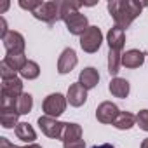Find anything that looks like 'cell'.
Listing matches in <instances>:
<instances>
[{"instance_id":"obj_1","label":"cell","mask_w":148,"mask_h":148,"mask_svg":"<svg viewBox=\"0 0 148 148\" xmlns=\"http://www.w3.org/2000/svg\"><path fill=\"white\" fill-rule=\"evenodd\" d=\"M143 4L134 2V0H112L108 2V12L115 21V26L127 28L143 11Z\"/></svg>"},{"instance_id":"obj_2","label":"cell","mask_w":148,"mask_h":148,"mask_svg":"<svg viewBox=\"0 0 148 148\" xmlns=\"http://www.w3.org/2000/svg\"><path fill=\"white\" fill-rule=\"evenodd\" d=\"M32 14L44 23L54 25L58 19H61V2H42Z\"/></svg>"},{"instance_id":"obj_3","label":"cell","mask_w":148,"mask_h":148,"mask_svg":"<svg viewBox=\"0 0 148 148\" xmlns=\"http://www.w3.org/2000/svg\"><path fill=\"white\" fill-rule=\"evenodd\" d=\"M66 103H68V99H66L63 94L54 92V94H49V96L44 99L42 108H44V113H45L47 117L58 119L59 115L64 113V110H66Z\"/></svg>"},{"instance_id":"obj_4","label":"cell","mask_w":148,"mask_h":148,"mask_svg":"<svg viewBox=\"0 0 148 148\" xmlns=\"http://www.w3.org/2000/svg\"><path fill=\"white\" fill-rule=\"evenodd\" d=\"M61 21H64V25H66V28H68V32L71 35H80L82 37L87 32V28H89L87 18L84 14H80L79 11H73V12L66 14Z\"/></svg>"},{"instance_id":"obj_5","label":"cell","mask_w":148,"mask_h":148,"mask_svg":"<svg viewBox=\"0 0 148 148\" xmlns=\"http://www.w3.org/2000/svg\"><path fill=\"white\" fill-rule=\"evenodd\" d=\"M101 42H103V33L98 26H89L87 32L80 37V47L89 54L96 52L101 47Z\"/></svg>"},{"instance_id":"obj_6","label":"cell","mask_w":148,"mask_h":148,"mask_svg":"<svg viewBox=\"0 0 148 148\" xmlns=\"http://www.w3.org/2000/svg\"><path fill=\"white\" fill-rule=\"evenodd\" d=\"M38 125H40V129H42V132L45 136H49L52 139H61L63 129H64V122H59L58 119L42 115V117H38Z\"/></svg>"},{"instance_id":"obj_7","label":"cell","mask_w":148,"mask_h":148,"mask_svg":"<svg viewBox=\"0 0 148 148\" xmlns=\"http://www.w3.org/2000/svg\"><path fill=\"white\" fill-rule=\"evenodd\" d=\"M2 42H4V47H5V51H7V54H23L25 52V37L19 33V32H14V30H11L4 38H2Z\"/></svg>"},{"instance_id":"obj_8","label":"cell","mask_w":148,"mask_h":148,"mask_svg":"<svg viewBox=\"0 0 148 148\" xmlns=\"http://www.w3.org/2000/svg\"><path fill=\"white\" fill-rule=\"evenodd\" d=\"M77 63H79L77 52L73 51L71 47H66V49L61 52L59 59H58V71L61 73V75H64V73H70L73 68L77 66Z\"/></svg>"},{"instance_id":"obj_9","label":"cell","mask_w":148,"mask_h":148,"mask_svg":"<svg viewBox=\"0 0 148 148\" xmlns=\"http://www.w3.org/2000/svg\"><path fill=\"white\" fill-rule=\"evenodd\" d=\"M119 113L120 112H119L117 105H113L112 101H105L96 108V119L101 124H113L115 119L119 117Z\"/></svg>"},{"instance_id":"obj_10","label":"cell","mask_w":148,"mask_h":148,"mask_svg":"<svg viewBox=\"0 0 148 148\" xmlns=\"http://www.w3.org/2000/svg\"><path fill=\"white\" fill-rule=\"evenodd\" d=\"M66 99L71 106H82L86 101H87V89L82 86V84H71L68 87V94H66Z\"/></svg>"},{"instance_id":"obj_11","label":"cell","mask_w":148,"mask_h":148,"mask_svg":"<svg viewBox=\"0 0 148 148\" xmlns=\"http://www.w3.org/2000/svg\"><path fill=\"white\" fill-rule=\"evenodd\" d=\"M23 94V80L21 79H9L2 80V92L0 96H7V98H19Z\"/></svg>"},{"instance_id":"obj_12","label":"cell","mask_w":148,"mask_h":148,"mask_svg":"<svg viewBox=\"0 0 148 148\" xmlns=\"http://www.w3.org/2000/svg\"><path fill=\"white\" fill-rule=\"evenodd\" d=\"M106 40H108V45H110V51H122L124 44H125V33L122 28L119 26H113L110 28L108 35H106Z\"/></svg>"},{"instance_id":"obj_13","label":"cell","mask_w":148,"mask_h":148,"mask_svg":"<svg viewBox=\"0 0 148 148\" xmlns=\"http://www.w3.org/2000/svg\"><path fill=\"white\" fill-rule=\"evenodd\" d=\"M98 82H99V73H98L96 68L89 66V68H84V70L80 71V75H79V84H82L87 91H89V89H94V87L98 86Z\"/></svg>"},{"instance_id":"obj_14","label":"cell","mask_w":148,"mask_h":148,"mask_svg":"<svg viewBox=\"0 0 148 148\" xmlns=\"http://www.w3.org/2000/svg\"><path fill=\"white\" fill-rule=\"evenodd\" d=\"M143 63H145V52L138 49H131L122 54V64L125 68H139Z\"/></svg>"},{"instance_id":"obj_15","label":"cell","mask_w":148,"mask_h":148,"mask_svg":"<svg viewBox=\"0 0 148 148\" xmlns=\"http://www.w3.org/2000/svg\"><path fill=\"white\" fill-rule=\"evenodd\" d=\"M108 89H110V92H112L115 98H120V99H124V98H127V96H129L131 86H129V82H127L125 79L115 77V79H112V82H110Z\"/></svg>"},{"instance_id":"obj_16","label":"cell","mask_w":148,"mask_h":148,"mask_svg":"<svg viewBox=\"0 0 148 148\" xmlns=\"http://www.w3.org/2000/svg\"><path fill=\"white\" fill-rule=\"evenodd\" d=\"M14 131H16L18 139H21V141H25V143H30V145H32V143L37 139V132H35V129H33L28 122H19Z\"/></svg>"},{"instance_id":"obj_17","label":"cell","mask_w":148,"mask_h":148,"mask_svg":"<svg viewBox=\"0 0 148 148\" xmlns=\"http://www.w3.org/2000/svg\"><path fill=\"white\" fill-rule=\"evenodd\" d=\"M18 117L19 113L16 108H0V124L4 129H12L18 125Z\"/></svg>"},{"instance_id":"obj_18","label":"cell","mask_w":148,"mask_h":148,"mask_svg":"<svg viewBox=\"0 0 148 148\" xmlns=\"http://www.w3.org/2000/svg\"><path fill=\"white\" fill-rule=\"evenodd\" d=\"M75 139H82V127L79 124L64 122V129H63L61 141L63 143H68V141H75Z\"/></svg>"},{"instance_id":"obj_19","label":"cell","mask_w":148,"mask_h":148,"mask_svg":"<svg viewBox=\"0 0 148 148\" xmlns=\"http://www.w3.org/2000/svg\"><path fill=\"white\" fill-rule=\"evenodd\" d=\"M32 108H33V98H32V94L23 92L16 99V110H18V113L19 115H26V113L32 112Z\"/></svg>"},{"instance_id":"obj_20","label":"cell","mask_w":148,"mask_h":148,"mask_svg":"<svg viewBox=\"0 0 148 148\" xmlns=\"http://www.w3.org/2000/svg\"><path fill=\"white\" fill-rule=\"evenodd\" d=\"M134 124H136V117H134L132 113H129V112H120L119 117H117L115 122H113V125H115L117 129H120V131L131 129Z\"/></svg>"},{"instance_id":"obj_21","label":"cell","mask_w":148,"mask_h":148,"mask_svg":"<svg viewBox=\"0 0 148 148\" xmlns=\"http://www.w3.org/2000/svg\"><path fill=\"white\" fill-rule=\"evenodd\" d=\"M120 64H122V54L119 51H110L108 52V73L110 75L117 77V73L120 71L119 70Z\"/></svg>"},{"instance_id":"obj_22","label":"cell","mask_w":148,"mask_h":148,"mask_svg":"<svg viewBox=\"0 0 148 148\" xmlns=\"http://www.w3.org/2000/svg\"><path fill=\"white\" fill-rule=\"evenodd\" d=\"M4 61H5V63H7V66H11L16 73H18V71H21V70H23V66L28 63V59L25 58V54H12V56H11V54H7V56L4 58Z\"/></svg>"},{"instance_id":"obj_23","label":"cell","mask_w":148,"mask_h":148,"mask_svg":"<svg viewBox=\"0 0 148 148\" xmlns=\"http://www.w3.org/2000/svg\"><path fill=\"white\" fill-rule=\"evenodd\" d=\"M19 73H21V77H23V79L33 80V79H37V77L40 75V66H38L35 61H30V59H28V63L23 66V70H21Z\"/></svg>"},{"instance_id":"obj_24","label":"cell","mask_w":148,"mask_h":148,"mask_svg":"<svg viewBox=\"0 0 148 148\" xmlns=\"http://www.w3.org/2000/svg\"><path fill=\"white\" fill-rule=\"evenodd\" d=\"M82 5H84L82 2H71V0H70V2H68V0H66V2H61V19H63L66 14L73 12V11H79Z\"/></svg>"},{"instance_id":"obj_25","label":"cell","mask_w":148,"mask_h":148,"mask_svg":"<svg viewBox=\"0 0 148 148\" xmlns=\"http://www.w3.org/2000/svg\"><path fill=\"white\" fill-rule=\"evenodd\" d=\"M0 75H2V80H9V79H16V71L11 66H7L5 61H2L0 63Z\"/></svg>"},{"instance_id":"obj_26","label":"cell","mask_w":148,"mask_h":148,"mask_svg":"<svg viewBox=\"0 0 148 148\" xmlns=\"http://www.w3.org/2000/svg\"><path fill=\"white\" fill-rule=\"evenodd\" d=\"M136 124L139 125V129H143V131L148 132V110H141L136 115Z\"/></svg>"},{"instance_id":"obj_27","label":"cell","mask_w":148,"mask_h":148,"mask_svg":"<svg viewBox=\"0 0 148 148\" xmlns=\"http://www.w3.org/2000/svg\"><path fill=\"white\" fill-rule=\"evenodd\" d=\"M40 4H42V0H28V2H26V0H21V2H19V7L28 9V11H32V12H33Z\"/></svg>"},{"instance_id":"obj_28","label":"cell","mask_w":148,"mask_h":148,"mask_svg":"<svg viewBox=\"0 0 148 148\" xmlns=\"http://www.w3.org/2000/svg\"><path fill=\"white\" fill-rule=\"evenodd\" d=\"M64 148H86V143L84 139H75V141H68V143H63Z\"/></svg>"},{"instance_id":"obj_29","label":"cell","mask_w":148,"mask_h":148,"mask_svg":"<svg viewBox=\"0 0 148 148\" xmlns=\"http://www.w3.org/2000/svg\"><path fill=\"white\" fill-rule=\"evenodd\" d=\"M0 26H2V28H0V38H4L11 30H7V23H5V19L4 18H0Z\"/></svg>"},{"instance_id":"obj_30","label":"cell","mask_w":148,"mask_h":148,"mask_svg":"<svg viewBox=\"0 0 148 148\" xmlns=\"http://www.w3.org/2000/svg\"><path fill=\"white\" fill-rule=\"evenodd\" d=\"M92 148H115V146L110 145V143H103V145H94Z\"/></svg>"},{"instance_id":"obj_31","label":"cell","mask_w":148,"mask_h":148,"mask_svg":"<svg viewBox=\"0 0 148 148\" xmlns=\"http://www.w3.org/2000/svg\"><path fill=\"white\" fill-rule=\"evenodd\" d=\"M7 7H9V2H4V4H2V7H0V14H2Z\"/></svg>"},{"instance_id":"obj_32","label":"cell","mask_w":148,"mask_h":148,"mask_svg":"<svg viewBox=\"0 0 148 148\" xmlns=\"http://www.w3.org/2000/svg\"><path fill=\"white\" fill-rule=\"evenodd\" d=\"M141 148H148V138H146V139H143V143H141Z\"/></svg>"}]
</instances>
